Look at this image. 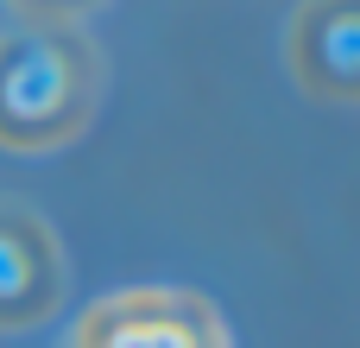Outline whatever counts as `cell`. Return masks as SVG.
<instances>
[{"label":"cell","instance_id":"7a4b0ae2","mask_svg":"<svg viewBox=\"0 0 360 348\" xmlns=\"http://www.w3.org/2000/svg\"><path fill=\"white\" fill-rule=\"evenodd\" d=\"M70 348H228L221 317L190 292H120L82 311Z\"/></svg>","mask_w":360,"mask_h":348},{"label":"cell","instance_id":"277c9868","mask_svg":"<svg viewBox=\"0 0 360 348\" xmlns=\"http://www.w3.org/2000/svg\"><path fill=\"white\" fill-rule=\"evenodd\" d=\"M63 298V254L57 235L32 216L0 203V330H32Z\"/></svg>","mask_w":360,"mask_h":348},{"label":"cell","instance_id":"5b68a950","mask_svg":"<svg viewBox=\"0 0 360 348\" xmlns=\"http://www.w3.org/2000/svg\"><path fill=\"white\" fill-rule=\"evenodd\" d=\"M101 0H13V13H25V25H76Z\"/></svg>","mask_w":360,"mask_h":348},{"label":"cell","instance_id":"3957f363","mask_svg":"<svg viewBox=\"0 0 360 348\" xmlns=\"http://www.w3.org/2000/svg\"><path fill=\"white\" fill-rule=\"evenodd\" d=\"M285 57L316 101L360 108V0H304L291 19Z\"/></svg>","mask_w":360,"mask_h":348},{"label":"cell","instance_id":"6da1fadb","mask_svg":"<svg viewBox=\"0 0 360 348\" xmlns=\"http://www.w3.org/2000/svg\"><path fill=\"white\" fill-rule=\"evenodd\" d=\"M101 95V63L76 25H19L0 38V146H70Z\"/></svg>","mask_w":360,"mask_h":348}]
</instances>
